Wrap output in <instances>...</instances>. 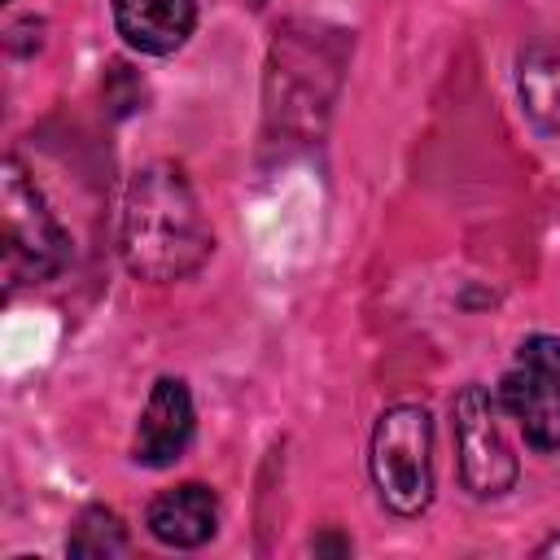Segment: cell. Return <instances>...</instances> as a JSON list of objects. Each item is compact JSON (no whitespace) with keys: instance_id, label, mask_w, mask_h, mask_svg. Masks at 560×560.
Masks as SVG:
<instances>
[{"instance_id":"6da1fadb","label":"cell","mask_w":560,"mask_h":560,"mask_svg":"<svg viewBox=\"0 0 560 560\" xmlns=\"http://www.w3.org/2000/svg\"><path fill=\"white\" fill-rule=\"evenodd\" d=\"M118 249L131 276L149 284H171L192 276L210 254V228L197 192L171 162H153L131 175L122 197Z\"/></svg>"},{"instance_id":"7a4b0ae2","label":"cell","mask_w":560,"mask_h":560,"mask_svg":"<svg viewBox=\"0 0 560 560\" xmlns=\"http://www.w3.org/2000/svg\"><path fill=\"white\" fill-rule=\"evenodd\" d=\"M372 481L398 516H420L433 499V420L416 402L381 411L372 429Z\"/></svg>"},{"instance_id":"3957f363","label":"cell","mask_w":560,"mask_h":560,"mask_svg":"<svg viewBox=\"0 0 560 560\" xmlns=\"http://www.w3.org/2000/svg\"><path fill=\"white\" fill-rule=\"evenodd\" d=\"M0 214H4V271L13 284L22 280H48L66 262V232L44 206L39 188L26 179V171L9 158L4 184H0Z\"/></svg>"},{"instance_id":"277c9868","label":"cell","mask_w":560,"mask_h":560,"mask_svg":"<svg viewBox=\"0 0 560 560\" xmlns=\"http://www.w3.org/2000/svg\"><path fill=\"white\" fill-rule=\"evenodd\" d=\"M455 420V455H459V477L477 499H499L516 486V455L499 433L494 402L481 385H464L459 398L451 402Z\"/></svg>"},{"instance_id":"5b68a950","label":"cell","mask_w":560,"mask_h":560,"mask_svg":"<svg viewBox=\"0 0 560 560\" xmlns=\"http://www.w3.org/2000/svg\"><path fill=\"white\" fill-rule=\"evenodd\" d=\"M192 442V398L188 385L175 376H162L144 402L140 429H136V459L149 468H166L175 464Z\"/></svg>"},{"instance_id":"8992f818","label":"cell","mask_w":560,"mask_h":560,"mask_svg":"<svg viewBox=\"0 0 560 560\" xmlns=\"http://www.w3.org/2000/svg\"><path fill=\"white\" fill-rule=\"evenodd\" d=\"M499 402L521 424L525 442L538 451H560V376L538 368H516L499 385Z\"/></svg>"},{"instance_id":"52a82bcc","label":"cell","mask_w":560,"mask_h":560,"mask_svg":"<svg viewBox=\"0 0 560 560\" xmlns=\"http://www.w3.org/2000/svg\"><path fill=\"white\" fill-rule=\"evenodd\" d=\"M114 26L140 52H175L197 26V0H114Z\"/></svg>"},{"instance_id":"ba28073f","label":"cell","mask_w":560,"mask_h":560,"mask_svg":"<svg viewBox=\"0 0 560 560\" xmlns=\"http://www.w3.org/2000/svg\"><path fill=\"white\" fill-rule=\"evenodd\" d=\"M219 525V499L210 486H175L149 503V534L162 547H201Z\"/></svg>"},{"instance_id":"9c48e42d","label":"cell","mask_w":560,"mask_h":560,"mask_svg":"<svg viewBox=\"0 0 560 560\" xmlns=\"http://www.w3.org/2000/svg\"><path fill=\"white\" fill-rule=\"evenodd\" d=\"M521 101L542 131H560V44H534L521 57Z\"/></svg>"},{"instance_id":"30bf717a","label":"cell","mask_w":560,"mask_h":560,"mask_svg":"<svg viewBox=\"0 0 560 560\" xmlns=\"http://www.w3.org/2000/svg\"><path fill=\"white\" fill-rule=\"evenodd\" d=\"M127 551V534H122V521L109 512V508H88L70 534V556H83V560H105V556H118Z\"/></svg>"},{"instance_id":"8fae6325","label":"cell","mask_w":560,"mask_h":560,"mask_svg":"<svg viewBox=\"0 0 560 560\" xmlns=\"http://www.w3.org/2000/svg\"><path fill=\"white\" fill-rule=\"evenodd\" d=\"M516 359H521L525 368H538V372H551V376H560V337H547V332H538V337H525Z\"/></svg>"},{"instance_id":"7c38bea8","label":"cell","mask_w":560,"mask_h":560,"mask_svg":"<svg viewBox=\"0 0 560 560\" xmlns=\"http://www.w3.org/2000/svg\"><path fill=\"white\" fill-rule=\"evenodd\" d=\"M538 551H542V556H560V538H551V542H542Z\"/></svg>"}]
</instances>
